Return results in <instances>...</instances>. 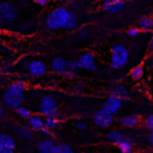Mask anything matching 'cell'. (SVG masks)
Here are the masks:
<instances>
[{
	"mask_svg": "<svg viewBox=\"0 0 153 153\" xmlns=\"http://www.w3.org/2000/svg\"><path fill=\"white\" fill-rule=\"evenodd\" d=\"M69 12L66 7H56L55 10H53L45 18V25L49 30H59V29H63V26L66 25L68 17H69Z\"/></svg>",
	"mask_w": 153,
	"mask_h": 153,
	"instance_id": "cell-1",
	"label": "cell"
},
{
	"mask_svg": "<svg viewBox=\"0 0 153 153\" xmlns=\"http://www.w3.org/2000/svg\"><path fill=\"white\" fill-rule=\"evenodd\" d=\"M129 61V51L123 44H114L111 47L110 67L112 69H120L124 67Z\"/></svg>",
	"mask_w": 153,
	"mask_h": 153,
	"instance_id": "cell-2",
	"label": "cell"
},
{
	"mask_svg": "<svg viewBox=\"0 0 153 153\" xmlns=\"http://www.w3.org/2000/svg\"><path fill=\"white\" fill-rule=\"evenodd\" d=\"M17 8L10 1H0V24L7 25L16 20Z\"/></svg>",
	"mask_w": 153,
	"mask_h": 153,
	"instance_id": "cell-3",
	"label": "cell"
},
{
	"mask_svg": "<svg viewBox=\"0 0 153 153\" xmlns=\"http://www.w3.org/2000/svg\"><path fill=\"white\" fill-rule=\"evenodd\" d=\"M38 111L42 115H44L45 117L56 116V114H57V103H56V100L51 96H43L39 100Z\"/></svg>",
	"mask_w": 153,
	"mask_h": 153,
	"instance_id": "cell-4",
	"label": "cell"
},
{
	"mask_svg": "<svg viewBox=\"0 0 153 153\" xmlns=\"http://www.w3.org/2000/svg\"><path fill=\"white\" fill-rule=\"evenodd\" d=\"M2 104L10 109H17L23 104L24 100V93H13L8 90H6L1 96Z\"/></svg>",
	"mask_w": 153,
	"mask_h": 153,
	"instance_id": "cell-5",
	"label": "cell"
},
{
	"mask_svg": "<svg viewBox=\"0 0 153 153\" xmlns=\"http://www.w3.org/2000/svg\"><path fill=\"white\" fill-rule=\"evenodd\" d=\"M93 122L99 128H109L114 122V116L102 108L93 114Z\"/></svg>",
	"mask_w": 153,
	"mask_h": 153,
	"instance_id": "cell-6",
	"label": "cell"
},
{
	"mask_svg": "<svg viewBox=\"0 0 153 153\" xmlns=\"http://www.w3.org/2000/svg\"><path fill=\"white\" fill-rule=\"evenodd\" d=\"M76 65L79 68L85 69V71H96L97 69V63H96V56L92 51H86L76 61Z\"/></svg>",
	"mask_w": 153,
	"mask_h": 153,
	"instance_id": "cell-7",
	"label": "cell"
},
{
	"mask_svg": "<svg viewBox=\"0 0 153 153\" xmlns=\"http://www.w3.org/2000/svg\"><path fill=\"white\" fill-rule=\"evenodd\" d=\"M16 141L8 134H0V153H14Z\"/></svg>",
	"mask_w": 153,
	"mask_h": 153,
	"instance_id": "cell-8",
	"label": "cell"
},
{
	"mask_svg": "<svg viewBox=\"0 0 153 153\" xmlns=\"http://www.w3.org/2000/svg\"><path fill=\"white\" fill-rule=\"evenodd\" d=\"M27 72L30 75L38 78L47 73V66L44 62H42L39 60H32L27 65Z\"/></svg>",
	"mask_w": 153,
	"mask_h": 153,
	"instance_id": "cell-9",
	"label": "cell"
},
{
	"mask_svg": "<svg viewBox=\"0 0 153 153\" xmlns=\"http://www.w3.org/2000/svg\"><path fill=\"white\" fill-rule=\"evenodd\" d=\"M102 6L109 13H118L124 7V0H102Z\"/></svg>",
	"mask_w": 153,
	"mask_h": 153,
	"instance_id": "cell-10",
	"label": "cell"
},
{
	"mask_svg": "<svg viewBox=\"0 0 153 153\" xmlns=\"http://www.w3.org/2000/svg\"><path fill=\"white\" fill-rule=\"evenodd\" d=\"M121 105H122V100H120L118 98L116 97H112V96H109L105 102L103 103V109L105 111H108L109 114L111 115H115L120 109H121Z\"/></svg>",
	"mask_w": 153,
	"mask_h": 153,
	"instance_id": "cell-11",
	"label": "cell"
},
{
	"mask_svg": "<svg viewBox=\"0 0 153 153\" xmlns=\"http://www.w3.org/2000/svg\"><path fill=\"white\" fill-rule=\"evenodd\" d=\"M55 148H56V143L49 137L43 139L37 143L38 153H55Z\"/></svg>",
	"mask_w": 153,
	"mask_h": 153,
	"instance_id": "cell-12",
	"label": "cell"
},
{
	"mask_svg": "<svg viewBox=\"0 0 153 153\" xmlns=\"http://www.w3.org/2000/svg\"><path fill=\"white\" fill-rule=\"evenodd\" d=\"M50 67H51L53 72L63 74L66 72V68H67V60L65 57H62V56H56V57L53 59Z\"/></svg>",
	"mask_w": 153,
	"mask_h": 153,
	"instance_id": "cell-13",
	"label": "cell"
},
{
	"mask_svg": "<svg viewBox=\"0 0 153 153\" xmlns=\"http://www.w3.org/2000/svg\"><path fill=\"white\" fill-rule=\"evenodd\" d=\"M110 96L116 97L120 100H124V99H128L130 97L129 91H128V88L124 85H116V86H114L110 90Z\"/></svg>",
	"mask_w": 153,
	"mask_h": 153,
	"instance_id": "cell-14",
	"label": "cell"
},
{
	"mask_svg": "<svg viewBox=\"0 0 153 153\" xmlns=\"http://www.w3.org/2000/svg\"><path fill=\"white\" fill-rule=\"evenodd\" d=\"M27 122H29V126L32 130H36V131H39L41 129H43L45 126H44V118L39 115H31L29 118H27Z\"/></svg>",
	"mask_w": 153,
	"mask_h": 153,
	"instance_id": "cell-15",
	"label": "cell"
},
{
	"mask_svg": "<svg viewBox=\"0 0 153 153\" xmlns=\"http://www.w3.org/2000/svg\"><path fill=\"white\" fill-rule=\"evenodd\" d=\"M136 27H139L142 31H151L153 29V17L143 16L139 18V20L136 22Z\"/></svg>",
	"mask_w": 153,
	"mask_h": 153,
	"instance_id": "cell-16",
	"label": "cell"
},
{
	"mask_svg": "<svg viewBox=\"0 0 153 153\" xmlns=\"http://www.w3.org/2000/svg\"><path fill=\"white\" fill-rule=\"evenodd\" d=\"M120 123L126 128H134L140 123V117L137 115H127L120 120Z\"/></svg>",
	"mask_w": 153,
	"mask_h": 153,
	"instance_id": "cell-17",
	"label": "cell"
},
{
	"mask_svg": "<svg viewBox=\"0 0 153 153\" xmlns=\"http://www.w3.org/2000/svg\"><path fill=\"white\" fill-rule=\"evenodd\" d=\"M124 133L122 130H118V129H111L106 133V140L112 142V143H118L120 141H122L124 139Z\"/></svg>",
	"mask_w": 153,
	"mask_h": 153,
	"instance_id": "cell-18",
	"label": "cell"
},
{
	"mask_svg": "<svg viewBox=\"0 0 153 153\" xmlns=\"http://www.w3.org/2000/svg\"><path fill=\"white\" fill-rule=\"evenodd\" d=\"M117 147H118L121 153H134V147L131 145V139L130 137L124 136V139L117 143Z\"/></svg>",
	"mask_w": 153,
	"mask_h": 153,
	"instance_id": "cell-19",
	"label": "cell"
},
{
	"mask_svg": "<svg viewBox=\"0 0 153 153\" xmlns=\"http://www.w3.org/2000/svg\"><path fill=\"white\" fill-rule=\"evenodd\" d=\"M7 90L11 91V92H13V93H24L25 90H26V85H25L24 81L18 80V81L12 82V84L7 87Z\"/></svg>",
	"mask_w": 153,
	"mask_h": 153,
	"instance_id": "cell-20",
	"label": "cell"
},
{
	"mask_svg": "<svg viewBox=\"0 0 153 153\" xmlns=\"http://www.w3.org/2000/svg\"><path fill=\"white\" fill-rule=\"evenodd\" d=\"M79 71V67L76 65V61H67V68H66V72L62 74L65 76H73L78 73Z\"/></svg>",
	"mask_w": 153,
	"mask_h": 153,
	"instance_id": "cell-21",
	"label": "cell"
},
{
	"mask_svg": "<svg viewBox=\"0 0 153 153\" xmlns=\"http://www.w3.org/2000/svg\"><path fill=\"white\" fill-rule=\"evenodd\" d=\"M78 20H79V19H78L76 13H74V12H69V17H68V20H67L66 25L63 26V30H73V29L76 26Z\"/></svg>",
	"mask_w": 153,
	"mask_h": 153,
	"instance_id": "cell-22",
	"label": "cell"
},
{
	"mask_svg": "<svg viewBox=\"0 0 153 153\" xmlns=\"http://www.w3.org/2000/svg\"><path fill=\"white\" fill-rule=\"evenodd\" d=\"M130 76L133 78V80H140L143 76V68L142 66H135L131 68L130 71Z\"/></svg>",
	"mask_w": 153,
	"mask_h": 153,
	"instance_id": "cell-23",
	"label": "cell"
},
{
	"mask_svg": "<svg viewBox=\"0 0 153 153\" xmlns=\"http://www.w3.org/2000/svg\"><path fill=\"white\" fill-rule=\"evenodd\" d=\"M44 126H45V128L51 130L59 126V120L56 118V116H48L44 118Z\"/></svg>",
	"mask_w": 153,
	"mask_h": 153,
	"instance_id": "cell-24",
	"label": "cell"
},
{
	"mask_svg": "<svg viewBox=\"0 0 153 153\" xmlns=\"http://www.w3.org/2000/svg\"><path fill=\"white\" fill-rule=\"evenodd\" d=\"M16 114L20 117V118H23V120H27L32 114H31V111H30V109H27L26 106H18L17 109H16Z\"/></svg>",
	"mask_w": 153,
	"mask_h": 153,
	"instance_id": "cell-25",
	"label": "cell"
},
{
	"mask_svg": "<svg viewBox=\"0 0 153 153\" xmlns=\"http://www.w3.org/2000/svg\"><path fill=\"white\" fill-rule=\"evenodd\" d=\"M17 133H18L19 137H22V139H24V140H31L32 136H33V135H32V131H31L29 128H25V127L18 128Z\"/></svg>",
	"mask_w": 153,
	"mask_h": 153,
	"instance_id": "cell-26",
	"label": "cell"
},
{
	"mask_svg": "<svg viewBox=\"0 0 153 153\" xmlns=\"http://www.w3.org/2000/svg\"><path fill=\"white\" fill-rule=\"evenodd\" d=\"M55 153H74V152H73V148L69 145H67V143H59V145H56Z\"/></svg>",
	"mask_w": 153,
	"mask_h": 153,
	"instance_id": "cell-27",
	"label": "cell"
},
{
	"mask_svg": "<svg viewBox=\"0 0 153 153\" xmlns=\"http://www.w3.org/2000/svg\"><path fill=\"white\" fill-rule=\"evenodd\" d=\"M143 124H145L146 129H148L149 131H153V114L148 115V116L145 118Z\"/></svg>",
	"mask_w": 153,
	"mask_h": 153,
	"instance_id": "cell-28",
	"label": "cell"
},
{
	"mask_svg": "<svg viewBox=\"0 0 153 153\" xmlns=\"http://www.w3.org/2000/svg\"><path fill=\"white\" fill-rule=\"evenodd\" d=\"M140 32H141V30H140L139 27H136V26L129 27V29L127 30V35H128L129 37H136V36L140 35Z\"/></svg>",
	"mask_w": 153,
	"mask_h": 153,
	"instance_id": "cell-29",
	"label": "cell"
},
{
	"mask_svg": "<svg viewBox=\"0 0 153 153\" xmlns=\"http://www.w3.org/2000/svg\"><path fill=\"white\" fill-rule=\"evenodd\" d=\"M75 127H76V129H79V130H85V129H87V124H86L85 122H82V121L76 122Z\"/></svg>",
	"mask_w": 153,
	"mask_h": 153,
	"instance_id": "cell-30",
	"label": "cell"
},
{
	"mask_svg": "<svg viewBox=\"0 0 153 153\" xmlns=\"http://www.w3.org/2000/svg\"><path fill=\"white\" fill-rule=\"evenodd\" d=\"M39 131H41V133H42V134H43V135H44L45 137H50V135H51V133H50V130H49L48 128H45V127H44L43 129H41Z\"/></svg>",
	"mask_w": 153,
	"mask_h": 153,
	"instance_id": "cell-31",
	"label": "cell"
},
{
	"mask_svg": "<svg viewBox=\"0 0 153 153\" xmlns=\"http://www.w3.org/2000/svg\"><path fill=\"white\" fill-rule=\"evenodd\" d=\"M33 1H35L36 4H38V5H41V6H45L49 0H33Z\"/></svg>",
	"mask_w": 153,
	"mask_h": 153,
	"instance_id": "cell-32",
	"label": "cell"
},
{
	"mask_svg": "<svg viewBox=\"0 0 153 153\" xmlns=\"http://www.w3.org/2000/svg\"><path fill=\"white\" fill-rule=\"evenodd\" d=\"M148 142H149V145L153 147V131H151V134L148 135Z\"/></svg>",
	"mask_w": 153,
	"mask_h": 153,
	"instance_id": "cell-33",
	"label": "cell"
},
{
	"mask_svg": "<svg viewBox=\"0 0 153 153\" xmlns=\"http://www.w3.org/2000/svg\"><path fill=\"white\" fill-rule=\"evenodd\" d=\"M4 116H5V109H4V106L0 104V120H1Z\"/></svg>",
	"mask_w": 153,
	"mask_h": 153,
	"instance_id": "cell-34",
	"label": "cell"
},
{
	"mask_svg": "<svg viewBox=\"0 0 153 153\" xmlns=\"http://www.w3.org/2000/svg\"><path fill=\"white\" fill-rule=\"evenodd\" d=\"M149 50L153 53V35L151 37V41H149Z\"/></svg>",
	"mask_w": 153,
	"mask_h": 153,
	"instance_id": "cell-35",
	"label": "cell"
},
{
	"mask_svg": "<svg viewBox=\"0 0 153 153\" xmlns=\"http://www.w3.org/2000/svg\"><path fill=\"white\" fill-rule=\"evenodd\" d=\"M20 1H23V2H27V1H31V0H20Z\"/></svg>",
	"mask_w": 153,
	"mask_h": 153,
	"instance_id": "cell-36",
	"label": "cell"
},
{
	"mask_svg": "<svg viewBox=\"0 0 153 153\" xmlns=\"http://www.w3.org/2000/svg\"><path fill=\"white\" fill-rule=\"evenodd\" d=\"M151 98H152V100H153V93H152V94H151Z\"/></svg>",
	"mask_w": 153,
	"mask_h": 153,
	"instance_id": "cell-37",
	"label": "cell"
},
{
	"mask_svg": "<svg viewBox=\"0 0 153 153\" xmlns=\"http://www.w3.org/2000/svg\"><path fill=\"white\" fill-rule=\"evenodd\" d=\"M0 97H1V90H0Z\"/></svg>",
	"mask_w": 153,
	"mask_h": 153,
	"instance_id": "cell-38",
	"label": "cell"
},
{
	"mask_svg": "<svg viewBox=\"0 0 153 153\" xmlns=\"http://www.w3.org/2000/svg\"><path fill=\"white\" fill-rule=\"evenodd\" d=\"M0 62H1V56H0Z\"/></svg>",
	"mask_w": 153,
	"mask_h": 153,
	"instance_id": "cell-39",
	"label": "cell"
}]
</instances>
